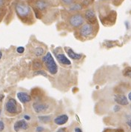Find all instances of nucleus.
Segmentation results:
<instances>
[{
    "instance_id": "obj_16",
    "label": "nucleus",
    "mask_w": 131,
    "mask_h": 132,
    "mask_svg": "<svg viewBox=\"0 0 131 132\" xmlns=\"http://www.w3.org/2000/svg\"><path fill=\"white\" fill-rule=\"evenodd\" d=\"M54 118L53 114H41V115H38L37 117V121L39 122H40L41 124H49L52 122Z\"/></svg>"
},
{
    "instance_id": "obj_17",
    "label": "nucleus",
    "mask_w": 131,
    "mask_h": 132,
    "mask_svg": "<svg viewBox=\"0 0 131 132\" xmlns=\"http://www.w3.org/2000/svg\"><path fill=\"white\" fill-rule=\"evenodd\" d=\"M46 53H47V49L42 45H37L33 49V54L36 58L42 57Z\"/></svg>"
},
{
    "instance_id": "obj_18",
    "label": "nucleus",
    "mask_w": 131,
    "mask_h": 132,
    "mask_svg": "<svg viewBox=\"0 0 131 132\" xmlns=\"http://www.w3.org/2000/svg\"><path fill=\"white\" fill-rule=\"evenodd\" d=\"M83 5H82V3L79 2H75L73 5H71V6L68 7V10L71 13H76V12H80L82 9H83Z\"/></svg>"
},
{
    "instance_id": "obj_1",
    "label": "nucleus",
    "mask_w": 131,
    "mask_h": 132,
    "mask_svg": "<svg viewBox=\"0 0 131 132\" xmlns=\"http://www.w3.org/2000/svg\"><path fill=\"white\" fill-rule=\"evenodd\" d=\"M30 3H28L31 7L34 13L36 19H46L48 16V19H52L50 16H54L51 13H57L58 10L56 9V0H29Z\"/></svg>"
},
{
    "instance_id": "obj_32",
    "label": "nucleus",
    "mask_w": 131,
    "mask_h": 132,
    "mask_svg": "<svg viewBox=\"0 0 131 132\" xmlns=\"http://www.w3.org/2000/svg\"><path fill=\"white\" fill-rule=\"evenodd\" d=\"M55 132H68L67 127H62V128H59V129H57Z\"/></svg>"
},
{
    "instance_id": "obj_23",
    "label": "nucleus",
    "mask_w": 131,
    "mask_h": 132,
    "mask_svg": "<svg viewBox=\"0 0 131 132\" xmlns=\"http://www.w3.org/2000/svg\"><path fill=\"white\" fill-rule=\"evenodd\" d=\"M33 76H42L45 78H48V73L46 71H43V70H37V71H34L33 73Z\"/></svg>"
},
{
    "instance_id": "obj_27",
    "label": "nucleus",
    "mask_w": 131,
    "mask_h": 132,
    "mask_svg": "<svg viewBox=\"0 0 131 132\" xmlns=\"http://www.w3.org/2000/svg\"><path fill=\"white\" fill-rule=\"evenodd\" d=\"M123 75L125 77H128L131 79V68L130 67H127L125 68V70L123 71Z\"/></svg>"
},
{
    "instance_id": "obj_30",
    "label": "nucleus",
    "mask_w": 131,
    "mask_h": 132,
    "mask_svg": "<svg viewBox=\"0 0 131 132\" xmlns=\"http://www.w3.org/2000/svg\"><path fill=\"white\" fill-rule=\"evenodd\" d=\"M6 128V124L5 121L2 120H0V132H4Z\"/></svg>"
},
{
    "instance_id": "obj_38",
    "label": "nucleus",
    "mask_w": 131,
    "mask_h": 132,
    "mask_svg": "<svg viewBox=\"0 0 131 132\" xmlns=\"http://www.w3.org/2000/svg\"><path fill=\"white\" fill-rule=\"evenodd\" d=\"M2 55H3L2 52V51H0V60H2Z\"/></svg>"
},
{
    "instance_id": "obj_25",
    "label": "nucleus",
    "mask_w": 131,
    "mask_h": 132,
    "mask_svg": "<svg viewBox=\"0 0 131 132\" xmlns=\"http://www.w3.org/2000/svg\"><path fill=\"white\" fill-rule=\"evenodd\" d=\"M102 132H125V130L123 128H105Z\"/></svg>"
},
{
    "instance_id": "obj_40",
    "label": "nucleus",
    "mask_w": 131,
    "mask_h": 132,
    "mask_svg": "<svg viewBox=\"0 0 131 132\" xmlns=\"http://www.w3.org/2000/svg\"><path fill=\"white\" fill-rule=\"evenodd\" d=\"M130 109H131V106H130Z\"/></svg>"
},
{
    "instance_id": "obj_35",
    "label": "nucleus",
    "mask_w": 131,
    "mask_h": 132,
    "mask_svg": "<svg viewBox=\"0 0 131 132\" xmlns=\"http://www.w3.org/2000/svg\"><path fill=\"white\" fill-rule=\"evenodd\" d=\"M7 0H0V8H3L5 6Z\"/></svg>"
},
{
    "instance_id": "obj_15",
    "label": "nucleus",
    "mask_w": 131,
    "mask_h": 132,
    "mask_svg": "<svg viewBox=\"0 0 131 132\" xmlns=\"http://www.w3.org/2000/svg\"><path fill=\"white\" fill-rule=\"evenodd\" d=\"M113 100L117 105H122V106H126L129 105V101L127 97L124 95V94H115L113 96Z\"/></svg>"
},
{
    "instance_id": "obj_36",
    "label": "nucleus",
    "mask_w": 131,
    "mask_h": 132,
    "mask_svg": "<svg viewBox=\"0 0 131 132\" xmlns=\"http://www.w3.org/2000/svg\"><path fill=\"white\" fill-rule=\"evenodd\" d=\"M5 13V11L2 8H0V22L2 21V19L3 18Z\"/></svg>"
},
{
    "instance_id": "obj_2",
    "label": "nucleus",
    "mask_w": 131,
    "mask_h": 132,
    "mask_svg": "<svg viewBox=\"0 0 131 132\" xmlns=\"http://www.w3.org/2000/svg\"><path fill=\"white\" fill-rule=\"evenodd\" d=\"M15 12L18 18L27 25H32L36 22V17L30 5L23 0H19L14 5Z\"/></svg>"
},
{
    "instance_id": "obj_33",
    "label": "nucleus",
    "mask_w": 131,
    "mask_h": 132,
    "mask_svg": "<svg viewBox=\"0 0 131 132\" xmlns=\"http://www.w3.org/2000/svg\"><path fill=\"white\" fill-rule=\"evenodd\" d=\"M24 51H25V49H24V47H18V48H16V51H17L18 54H23L24 52Z\"/></svg>"
},
{
    "instance_id": "obj_34",
    "label": "nucleus",
    "mask_w": 131,
    "mask_h": 132,
    "mask_svg": "<svg viewBox=\"0 0 131 132\" xmlns=\"http://www.w3.org/2000/svg\"><path fill=\"white\" fill-rule=\"evenodd\" d=\"M121 106L119 105H115L114 107H113V111L114 112H116V113H117V112H119L121 111Z\"/></svg>"
},
{
    "instance_id": "obj_8",
    "label": "nucleus",
    "mask_w": 131,
    "mask_h": 132,
    "mask_svg": "<svg viewBox=\"0 0 131 132\" xmlns=\"http://www.w3.org/2000/svg\"><path fill=\"white\" fill-rule=\"evenodd\" d=\"M67 24L73 30H77L84 23H85V20L84 18L83 13L81 12L71 13L67 17Z\"/></svg>"
},
{
    "instance_id": "obj_22",
    "label": "nucleus",
    "mask_w": 131,
    "mask_h": 132,
    "mask_svg": "<svg viewBox=\"0 0 131 132\" xmlns=\"http://www.w3.org/2000/svg\"><path fill=\"white\" fill-rule=\"evenodd\" d=\"M61 4V5L65 7V8H68L71 5H73L75 2L77 0H59Z\"/></svg>"
},
{
    "instance_id": "obj_4",
    "label": "nucleus",
    "mask_w": 131,
    "mask_h": 132,
    "mask_svg": "<svg viewBox=\"0 0 131 132\" xmlns=\"http://www.w3.org/2000/svg\"><path fill=\"white\" fill-rule=\"evenodd\" d=\"M31 108L33 113L37 115L50 114L54 110L55 102H52L50 99L45 98L41 101L32 102Z\"/></svg>"
},
{
    "instance_id": "obj_37",
    "label": "nucleus",
    "mask_w": 131,
    "mask_h": 132,
    "mask_svg": "<svg viewBox=\"0 0 131 132\" xmlns=\"http://www.w3.org/2000/svg\"><path fill=\"white\" fill-rule=\"evenodd\" d=\"M127 99L130 100L131 102V92H130L129 94H128V96H127Z\"/></svg>"
},
{
    "instance_id": "obj_7",
    "label": "nucleus",
    "mask_w": 131,
    "mask_h": 132,
    "mask_svg": "<svg viewBox=\"0 0 131 132\" xmlns=\"http://www.w3.org/2000/svg\"><path fill=\"white\" fill-rule=\"evenodd\" d=\"M5 113L7 116L14 117L22 113V108L17 100L13 97H7L4 105Z\"/></svg>"
},
{
    "instance_id": "obj_9",
    "label": "nucleus",
    "mask_w": 131,
    "mask_h": 132,
    "mask_svg": "<svg viewBox=\"0 0 131 132\" xmlns=\"http://www.w3.org/2000/svg\"><path fill=\"white\" fill-rule=\"evenodd\" d=\"M53 54L54 55L56 60H57V62H59L60 65L62 66L63 68L71 67V60L66 56V54L62 51V49L55 48L53 50Z\"/></svg>"
},
{
    "instance_id": "obj_5",
    "label": "nucleus",
    "mask_w": 131,
    "mask_h": 132,
    "mask_svg": "<svg viewBox=\"0 0 131 132\" xmlns=\"http://www.w3.org/2000/svg\"><path fill=\"white\" fill-rule=\"evenodd\" d=\"M99 18L101 23L104 26H112L116 21V12L108 8V7H102L99 8Z\"/></svg>"
},
{
    "instance_id": "obj_28",
    "label": "nucleus",
    "mask_w": 131,
    "mask_h": 132,
    "mask_svg": "<svg viewBox=\"0 0 131 132\" xmlns=\"http://www.w3.org/2000/svg\"><path fill=\"white\" fill-rule=\"evenodd\" d=\"M45 130H46L45 127L42 126V125H37L34 128V131L35 132H45Z\"/></svg>"
},
{
    "instance_id": "obj_13",
    "label": "nucleus",
    "mask_w": 131,
    "mask_h": 132,
    "mask_svg": "<svg viewBox=\"0 0 131 132\" xmlns=\"http://www.w3.org/2000/svg\"><path fill=\"white\" fill-rule=\"evenodd\" d=\"M64 51L65 52L66 55H67V56L69 57V59L73 60V61H76H76H81L84 57L83 54L76 53L75 51H73L70 47H65Z\"/></svg>"
},
{
    "instance_id": "obj_20",
    "label": "nucleus",
    "mask_w": 131,
    "mask_h": 132,
    "mask_svg": "<svg viewBox=\"0 0 131 132\" xmlns=\"http://www.w3.org/2000/svg\"><path fill=\"white\" fill-rule=\"evenodd\" d=\"M32 67H33V69L34 71L42 70V68H44L42 60H39V58H36L35 60H33V62H32Z\"/></svg>"
},
{
    "instance_id": "obj_31",
    "label": "nucleus",
    "mask_w": 131,
    "mask_h": 132,
    "mask_svg": "<svg viewBox=\"0 0 131 132\" xmlns=\"http://www.w3.org/2000/svg\"><path fill=\"white\" fill-rule=\"evenodd\" d=\"M107 43H105V45H106V48H111L114 47V46H116V44H113L115 42H113V41H106Z\"/></svg>"
},
{
    "instance_id": "obj_21",
    "label": "nucleus",
    "mask_w": 131,
    "mask_h": 132,
    "mask_svg": "<svg viewBox=\"0 0 131 132\" xmlns=\"http://www.w3.org/2000/svg\"><path fill=\"white\" fill-rule=\"evenodd\" d=\"M100 2L103 3H110L112 4L113 5L116 7L120 6L125 0H99Z\"/></svg>"
},
{
    "instance_id": "obj_29",
    "label": "nucleus",
    "mask_w": 131,
    "mask_h": 132,
    "mask_svg": "<svg viewBox=\"0 0 131 132\" xmlns=\"http://www.w3.org/2000/svg\"><path fill=\"white\" fill-rule=\"evenodd\" d=\"M22 119H24V120H26L27 122H30L33 121V116L30 114H24L22 116Z\"/></svg>"
},
{
    "instance_id": "obj_39",
    "label": "nucleus",
    "mask_w": 131,
    "mask_h": 132,
    "mask_svg": "<svg viewBox=\"0 0 131 132\" xmlns=\"http://www.w3.org/2000/svg\"><path fill=\"white\" fill-rule=\"evenodd\" d=\"M1 113H2V110H1V108H0V115H1Z\"/></svg>"
},
{
    "instance_id": "obj_6",
    "label": "nucleus",
    "mask_w": 131,
    "mask_h": 132,
    "mask_svg": "<svg viewBox=\"0 0 131 132\" xmlns=\"http://www.w3.org/2000/svg\"><path fill=\"white\" fill-rule=\"evenodd\" d=\"M42 62L45 71L50 73V75H56L59 72V66L54 60L53 54L50 52H47L42 57Z\"/></svg>"
},
{
    "instance_id": "obj_12",
    "label": "nucleus",
    "mask_w": 131,
    "mask_h": 132,
    "mask_svg": "<svg viewBox=\"0 0 131 132\" xmlns=\"http://www.w3.org/2000/svg\"><path fill=\"white\" fill-rule=\"evenodd\" d=\"M68 120H69L68 114H67L66 113H62V114H57L56 116L54 117L52 122L55 126H62L65 125L66 123H67Z\"/></svg>"
},
{
    "instance_id": "obj_14",
    "label": "nucleus",
    "mask_w": 131,
    "mask_h": 132,
    "mask_svg": "<svg viewBox=\"0 0 131 132\" xmlns=\"http://www.w3.org/2000/svg\"><path fill=\"white\" fill-rule=\"evenodd\" d=\"M16 96H17L19 101L24 105L29 104L33 101L30 94L26 92V91H18L16 94Z\"/></svg>"
},
{
    "instance_id": "obj_3",
    "label": "nucleus",
    "mask_w": 131,
    "mask_h": 132,
    "mask_svg": "<svg viewBox=\"0 0 131 132\" xmlns=\"http://www.w3.org/2000/svg\"><path fill=\"white\" fill-rule=\"evenodd\" d=\"M99 23L95 24L84 23L79 28L75 30V36L78 40L84 42L93 39L99 32Z\"/></svg>"
},
{
    "instance_id": "obj_10",
    "label": "nucleus",
    "mask_w": 131,
    "mask_h": 132,
    "mask_svg": "<svg viewBox=\"0 0 131 132\" xmlns=\"http://www.w3.org/2000/svg\"><path fill=\"white\" fill-rule=\"evenodd\" d=\"M82 13H83L85 22L92 24H98V19L96 17L95 11L93 8H90V7L86 8Z\"/></svg>"
},
{
    "instance_id": "obj_11",
    "label": "nucleus",
    "mask_w": 131,
    "mask_h": 132,
    "mask_svg": "<svg viewBox=\"0 0 131 132\" xmlns=\"http://www.w3.org/2000/svg\"><path fill=\"white\" fill-rule=\"evenodd\" d=\"M13 128L15 132L28 131L30 130V125L28 122H27L24 119H19L14 122Z\"/></svg>"
},
{
    "instance_id": "obj_24",
    "label": "nucleus",
    "mask_w": 131,
    "mask_h": 132,
    "mask_svg": "<svg viewBox=\"0 0 131 132\" xmlns=\"http://www.w3.org/2000/svg\"><path fill=\"white\" fill-rule=\"evenodd\" d=\"M125 120L126 126H127L130 130H131V114H126L125 117Z\"/></svg>"
},
{
    "instance_id": "obj_26",
    "label": "nucleus",
    "mask_w": 131,
    "mask_h": 132,
    "mask_svg": "<svg viewBox=\"0 0 131 132\" xmlns=\"http://www.w3.org/2000/svg\"><path fill=\"white\" fill-rule=\"evenodd\" d=\"M95 0H82V5L84 8H88L93 2Z\"/></svg>"
},
{
    "instance_id": "obj_19",
    "label": "nucleus",
    "mask_w": 131,
    "mask_h": 132,
    "mask_svg": "<svg viewBox=\"0 0 131 132\" xmlns=\"http://www.w3.org/2000/svg\"><path fill=\"white\" fill-rule=\"evenodd\" d=\"M67 130L68 132H84L82 126L77 122H73L70 126L67 127Z\"/></svg>"
}]
</instances>
